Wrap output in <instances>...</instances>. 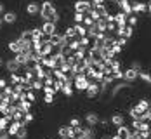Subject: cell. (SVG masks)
<instances>
[{
  "mask_svg": "<svg viewBox=\"0 0 151 139\" xmlns=\"http://www.w3.org/2000/svg\"><path fill=\"white\" fill-rule=\"evenodd\" d=\"M40 30H42L44 35L50 37V35L58 33V24H56V23H52V21H44V23H42V26H40Z\"/></svg>",
  "mask_w": 151,
  "mask_h": 139,
  "instance_id": "4",
  "label": "cell"
},
{
  "mask_svg": "<svg viewBox=\"0 0 151 139\" xmlns=\"http://www.w3.org/2000/svg\"><path fill=\"white\" fill-rule=\"evenodd\" d=\"M61 92L64 94L66 97H71V96H73V82H66V84H63Z\"/></svg>",
  "mask_w": 151,
  "mask_h": 139,
  "instance_id": "14",
  "label": "cell"
},
{
  "mask_svg": "<svg viewBox=\"0 0 151 139\" xmlns=\"http://www.w3.org/2000/svg\"><path fill=\"white\" fill-rule=\"evenodd\" d=\"M132 35H134V28H132V26H129V24H125V35H123V37L129 40Z\"/></svg>",
  "mask_w": 151,
  "mask_h": 139,
  "instance_id": "32",
  "label": "cell"
},
{
  "mask_svg": "<svg viewBox=\"0 0 151 139\" xmlns=\"http://www.w3.org/2000/svg\"><path fill=\"white\" fill-rule=\"evenodd\" d=\"M142 115H144V109L141 108L139 104H136V106L130 108V117H132V120H141Z\"/></svg>",
  "mask_w": 151,
  "mask_h": 139,
  "instance_id": "10",
  "label": "cell"
},
{
  "mask_svg": "<svg viewBox=\"0 0 151 139\" xmlns=\"http://www.w3.org/2000/svg\"><path fill=\"white\" fill-rule=\"evenodd\" d=\"M64 37H66V38H75L76 37V31H75V26H73V24L66 26V30H64Z\"/></svg>",
  "mask_w": 151,
  "mask_h": 139,
  "instance_id": "23",
  "label": "cell"
},
{
  "mask_svg": "<svg viewBox=\"0 0 151 139\" xmlns=\"http://www.w3.org/2000/svg\"><path fill=\"white\" fill-rule=\"evenodd\" d=\"M92 5H101V4H106V0H91Z\"/></svg>",
  "mask_w": 151,
  "mask_h": 139,
  "instance_id": "41",
  "label": "cell"
},
{
  "mask_svg": "<svg viewBox=\"0 0 151 139\" xmlns=\"http://www.w3.org/2000/svg\"><path fill=\"white\" fill-rule=\"evenodd\" d=\"M137 23H139V17H137L136 14H129V16H127V24H129V26L136 28Z\"/></svg>",
  "mask_w": 151,
  "mask_h": 139,
  "instance_id": "24",
  "label": "cell"
},
{
  "mask_svg": "<svg viewBox=\"0 0 151 139\" xmlns=\"http://www.w3.org/2000/svg\"><path fill=\"white\" fill-rule=\"evenodd\" d=\"M19 122H16V120H11L9 122V125H7V132H9V136H14L16 134V130L19 129Z\"/></svg>",
  "mask_w": 151,
  "mask_h": 139,
  "instance_id": "20",
  "label": "cell"
},
{
  "mask_svg": "<svg viewBox=\"0 0 151 139\" xmlns=\"http://www.w3.org/2000/svg\"><path fill=\"white\" fill-rule=\"evenodd\" d=\"M137 104L144 109V111H151V104H150V101H148V99H141Z\"/></svg>",
  "mask_w": 151,
  "mask_h": 139,
  "instance_id": "30",
  "label": "cell"
},
{
  "mask_svg": "<svg viewBox=\"0 0 151 139\" xmlns=\"http://www.w3.org/2000/svg\"><path fill=\"white\" fill-rule=\"evenodd\" d=\"M5 24H14L16 21H17V14H16L14 11H7V12H4V19H2Z\"/></svg>",
  "mask_w": 151,
  "mask_h": 139,
  "instance_id": "9",
  "label": "cell"
},
{
  "mask_svg": "<svg viewBox=\"0 0 151 139\" xmlns=\"http://www.w3.org/2000/svg\"><path fill=\"white\" fill-rule=\"evenodd\" d=\"M31 104H33V103L26 101V99H23V101H19V103H17L16 106H19V108L23 109V111H30V109H31Z\"/></svg>",
  "mask_w": 151,
  "mask_h": 139,
  "instance_id": "25",
  "label": "cell"
},
{
  "mask_svg": "<svg viewBox=\"0 0 151 139\" xmlns=\"http://www.w3.org/2000/svg\"><path fill=\"white\" fill-rule=\"evenodd\" d=\"M78 45L89 49V47H91V38H89V37H78Z\"/></svg>",
  "mask_w": 151,
  "mask_h": 139,
  "instance_id": "27",
  "label": "cell"
},
{
  "mask_svg": "<svg viewBox=\"0 0 151 139\" xmlns=\"http://www.w3.org/2000/svg\"><path fill=\"white\" fill-rule=\"evenodd\" d=\"M78 125H80V120H78V118H71L68 127H78Z\"/></svg>",
  "mask_w": 151,
  "mask_h": 139,
  "instance_id": "39",
  "label": "cell"
},
{
  "mask_svg": "<svg viewBox=\"0 0 151 139\" xmlns=\"http://www.w3.org/2000/svg\"><path fill=\"white\" fill-rule=\"evenodd\" d=\"M73 21H75L76 24H80V23L83 21V14H82V12H75V14H73Z\"/></svg>",
  "mask_w": 151,
  "mask_h": 139,
  "instance_id": "34",
  "label": "cell"
},
{
  "mask_svg": "<svg viewBox=\"0 0 151 139\" xmlns=\"http://www.w3.org/2000/svg\"><path fill=\"white\" fill-rule=\"evenodd\" d=\"M109 68H111V71H122V63L116 61V59H113L111 64H109Z\"/></svg>",
  "mask_w": 151,
  "mask_h": 139,
  "instance_id": "31",
  "label": "cell"
},
{
  "mask_svg": "<svg viewBox=\"0 0 151 139\" xmlns=\"http://www.w3.org/2000/svg\"><path fill=\"white\" fill-rule=\"evenodd\" d=\"M7 125H9L7 118L5 117H0V129H7Z\"/></svg>",
  "mask_w": 151,
  "mask_h": 139,
  "instance_id": "36",
  "label": "cell"
},
{
  "mask_svg": "<svg viewBox=\"0 0 151 139\" xmlns=\"http://www.w3.org/2000/svg\"><path fill=\"white\" fill-rule=\"evenodd\" d=\"M2 26H4V21H2V19H0V28H2Z\"/></svg>",
  "mask_w": 151,
  "mask_h": 139,
  "instance_id": "44",
  "label": "cell"
},
{
  "mask_svg": "<svg viewBox=\"0 0 151 139\" xmlns=\"http://www.w3.org/2000/svg\"><path fill=\"white\" fill-rule=\"evenodd\" d=\"M85 122L91 125V127H96L97 122H99V117H97V113H89L87 117H85Z\"/></svg>",
  "mask_w": 151,
  "mask_h": 139,
  "instance_id": "19",
  "label": "cell"
},
{
  "mask_svg": "<svg viewBox=\"0 0 151 139\" xmlns=\"http://www.w3.org/2000/svg\"><path fill=\"white\" fill-rule=\"evenodd\" d=\"M26 99H28L30 103H35V101H37V96H35V91H28V92H26Z\"/></svg>",
  "mask_w": 151,
  "mask_h": 139,
  "instance_id": "35",
  "label": "cell"
},
{
  "mask_svg": "<svg viewBox=\"0 0 151 139\" xmlns=\"http://www.w3.org/2000/svg\"><path fill=\"white\" fill-rule=\"evenodd\" d=\"M137 77H139V73H137L136 70H132V68H127L125 71H123V82H129V84H134L137 80Z\"/></svg>",
  "mask_w": 151,
  "mask_h": 139,
  "instance_id": "6",
  "label": "cell"
},
{
  "mask_svg": "<svg viewBox=\"0 0 151 139\" xmlns=\"http://www.w3.org/2000/svg\"><path fill=\"white\" fill-rule=\"evenodd\" d=\"M109 124H111V125H115V127H120V125L125 124V117H123L122 113H115V115L111 117Z\"/></svg>",
  "mask_w": 151,
  "mask_h": 139,
  "instance_id": "13",
  "label": "cell"
},
{
  "mask_svg": "<svg viewBox=\"0 0 151 139\" xmlns=\"http://www.w3.org/2000/svg\"><path fill=\"white\" fill-rule=\"evenodd\" d=\"M7 84H9V82H7L5 78H2V77H0V91H2V89H4V87L7 85Z\"/></svg>",
  "mask_w": 151,
  "mask_h": 139,
  "instance_id": "40",
  "label": "cell"
},
{
  "mask_svg": "<svg viewBox=\"0 0 151 139\" xmlns=\"http://www.w3.org/2000/svg\"><path fill=\"white\" fill-rule=\"evenodd\" d=\"M38 14L42 16V19L44 21H52V23H56L58 24V21H59V12H58V9H56V5L50 2V0H45L42 5H40V12Z\"/></svg>",
  "mask_w": 151,
  "mask_h": 139,
  "instance_id": "1",
  "label": "cell"
},
{
  "mask_svg": "<svg viewBox=\"0 0 151 139\" xmlns=\"http://www.w3.org/2000/svg\"><path fill=\"white\" fill-rule=\"evenodd\" d=\"M21 82V75L19 73H11V78H9V85H16Z\"/></svg>",
  "mask_w": 151,
  "mask_h": 139,
  "instance_id": "28",
  "label": "cell"
},
{
  "mask_svg": "<svg viewBox=\"0 0 151 139\" xmlns=\"http://www.w3.org/2000/svg\"><path fill=\"white\" fill-rule=\"evenodd\" d=\"M14 138L16 139H26L28 138V127H26V125H19V129L16 130Z\"/></svg>",
  "mask_w": 151,
  "mask_h": 139,
  "instance_id": "15",
  "label": "cell"
},
{
  "mask_svg": "<svg viewBox=\"0 0 151 139\" xmlns=\"http://www.w3.org/2000/svg\"><path fill=\"white\" fill-rule=\"evenodd\" d=\"M132 129L134 130H150V124H144L141 120H134L132 122Z\"/></svg>",
  "mask_w": 151,
  "mask_h": 139,
  "instance_id": "18",
  "label": "cell"
},
{
  "mask_svg": "<svg viewBox=\"0 0 151 139\" xmlns=\"http://www.w3.org/2000/svg\"><path fill=\"white\" fill-rule=\"evenodd\" d=\"M40 12V4L38 2H31L26 5V14L30 16V17H35V16H38Z\"/></svg>",
  "mask_w": 151,
  "mask_h": 139,
  "instance_id": "8",
  "label": "cell"
},
{
  "mask_svg": "<svg viewBox=\"0 0 151 139\" xmlns=\"http://www.w3.org/2000/svg\"><path fill=\"white\" fill-rule=\"evenodd\" d=\"M54 94H44V103H47V104H52L54 103Z\"/></svg>",
  "mask_w": 151,
  "mask_h": 139,
  "instance_id": "33",
  "label": "cell"
},
{
  "mask_svg": "<svg viewBox=\"0 0 151 139\" xmlns=\"http://www.w3.org/2000/svg\"><path fill=\"white\" fill-rule=\"evenodd\" d=\"M9 132H7V129H0V139H9Z\"/></svg>",
  "mask_w": 151,
  "mask_h": 139,
  "instance_id": "37",
  "label": "cell"
},
{
  "mask_svg": "<svg viewBox=\"0 0 151 139\" xmlns=\"http://www.w3.org/2000/svg\"><path fill=\"white\" fill-rule=\"evenodd\" d=\"M73 87H75L76 91H80V92H83L89 87V80L85 78L83 73L82 75H75V78H73Z\"/></svg>",
  "mask_w": 151,
  "mask_h": 139,
  "instance_id": "2",
  "label": "cell"
},
{
  "mask_svg": "<svg viewBox=\"0 0 151 139\" xmlns=\"http://www.w3.org/2000/svg\"><path fill=\"white\" fill-rule=\"evenodd\" d=\"M129 134H130V129L127 127V125H120V127H116V138L118 139H127L129 138Z\"/></svg>",
  "mask_w": 151,
  "mask_h": 139,
  "instance_id": "11",
  "label": "cell"
},
{
  "mask_svg": "<svg viewBox=\"0 0 151 139\" xmlns=\"http://www.w3.org/2000/svg\"><path fill=\"white\" fill-rule=\"evenodd\" d=\"M59 139H61V138H59Z\"/></svg>",
  "mask_w": 151,
  "mask_h": 139,
  "instance_id": "47",
  "label": "cell"
},
{
  "mask_svg": "<svg viewBox=\"0 0 151 139\" xmlns=\"http://www.w3.org/2000/svg\"><path fill=\"white\" fill-rule=\"evenodd\" d=\"M73 26H75L76 37H87V28H85V26H83L82 23H80V24H76V23H75Z\"/></svg>",
  "mask_w": 151,
  "mask_h": 139,
  "instance_id": "22",
  "label": "cell"
},
{
  "mask_svg": "<svg viewBox=\"0 0 151 139\" xmlns=\"http://www.w3.org/2000/svg\"><path fill=\"white\" fill-rule=\"evenodd\" d=\"M9 50H11V52H14V54H17V52H21V44H19V42H17V40H11V42H9Z\"/></svg>",
  "mask_w": 151,
  "mask_h": 139,
  "instance_id": "21",
  "label": "cell"
},
{
  "mask_svg": "<svg viewBox=\"0 0 151 139\" xmlns=\"http://www.w3.org/2000/svg\"><path fill=\"white\" fill-rule=\"evenodd\" d=\"M2 64H4V59H2V58H0V66H2Z\"/></svg>",
  "mask_w": 151,
  "mask_h": 139,
  "instance_id": "46",
  "label": "cell"
},
{
  "mask_svg": "<svg viewBox=\"0 0 151 139\" xmlns=\"http://www.w3.org/2000/svg\"><path fill=\"white\" fill-rule=\"evenodd\" d=\"M85 94H87V99H94L101 94V84H89V87L85 89Z\"/></svg>",
  "mask_w": 151,
  "mask_h": 139,
  "instance_id": "5",
  "label": "cell"
},
{
  "mask_svg": "<svg viewBox=\"0 0 151 139\" xmlns=\"http://www.w3.org/2000/svg\"><path fill=\"white\" fill-rule=\"evenodd\" d=\"M113 21H115L116 24H127V14H123L122 11H116V12H115V17H113Z\"/></svg>",
  "mask_w": 151,
  "mask_h": 139,
  "instance_id": "16",
  "label": "cell"
},
{
  "mask_svg": "<svg viewBox=\"0 0 151 139\" xmlns=\"http://www.w3.org/2000/svg\"><path fill=\"white\" fill-rule=\"evenodd\" d=\"M19 66H26L28 63H30V56L26 54V52H17V54H14V58H12Z\"/></svg>",
  "mask_w": 151,
  "mask_h": 139,
  "instance_id": "7",
  "label": "cell"
},
{
  "mask_svg": "<svg viewBox=\"0 0 151 139\" xmlns=\"http://www.w3.org/2000/svg\"><path fill=\"white\" fill-rule=\"evenodd\" d=\"M94 23H96V21H94V19H92L91 16L83 14V21H82V24H83V26H85V28H89V26H92V24H94Z\"/></svg>",
  "mask_w": 151,
  "mask_h": 139,
  "instance_id": "29",
  "label": "cell"
},
{
  "mask_svg": "<svg viewBox=\"0 0 151 139\" xmlns=\"http://www.w3.org/2000/svg\"><path fill=\"white\" fill-rule=\"evenodd\" d=\"M4 12V4H0V14Z\"/></svg>",
  "mask_w": 151,
  "mask_h": 139,
  "instance_id": "42",
  "label": "cell"
},
{
  "mask_svg": "<svg viewBox=\"0 0 151 139\" xmlns=\"http://www.w3.org/2000/svg\"><path fill=\"white\" fill-rule=\"evenodd\" d=\"M73 9H75V12H82V14H85L89 9H92V4H91V0H75Z\"/></svg>",
  "mask_w": 151,
  "mask_h": 139,
  "instance_id": "3",
  "label": "cell"
},
{
  "mask_svg": "<svg viewBox=\"0 0 151 139\" xmlns=\"http://www.w3.org/2000/svg\"><path fill=\"white\" fill-rule=\"evenodd\" d=\"M42 30H40V26H35V28H30V38L31 40H40L42 38Z\"/></svg>",
  "mask_w": 151,
  "mask_h": 139,
  "instance_id": "17",
  "label": "cell"
},
{
  "mask_svg": "<svg viewBox=\"0 0 151 139\" xmlns=\"http://www.w3.org/2000/svg\"><path fill=\"white\" fill-rule=\"evenodd\" d=\"M109 2H111V4H118V0H109Z\"/></svg>",
  "mask_w": 151,
  "mask_h": 139,
  "instance_id": "43",
  "label": "cell"
},
{
  "mask_svg": "<svg viewBox=\"0 0 151 139\" xmlns=\"http://www.w3.org/2000/svg\"><path fill=\"white\" fill-rule=\"evenodd\" d=\"M5 68H7V71H9V73H19V70H21L23 66H19L14 59H9V61L5 63Z\"/></svg>",
  "mask_w": 151,
  "mask_h": 139,
  "instance_id": "12",
  "label": "cell"
},
{
  "mask_svg": "<svg viewBox=\"0 0 151 139\" xmlns=\"http://www.w3.org/2000/svg\"><path fill=\"white\" fill-rule=\"evenodd\" d=\"M139 77L144 80V84H150V73H146V71H144V73H139Z\"/></svg>",
  "mask_w": 151,
  "mask_h": 139,
  "instance_id": "38",
  "label": "cell"
},
{
  "mask_svg": "<svg viewBox=\"0 0 151 139\" xmlns=\"http://www.w3.org/2000/svg\"><path fill=\"white\" fill-rule=\"evenodd\" d=\"M58 134H59V138H61V139H70V127H68V125L61 127Z\"/></svg>",
  "mask_w": 151,
  "mask_h": 139,
  "instance_id": "26",
  "label": "cell"
},
{
  "mask_svg": "<svg viewBox=\"0 0 151 139\" xmlns=\"http://www.w3.org/2000/svg\"><path fill=\"white\" fill-rule=\"evenodd\" d=\"M103 139H111V136H104V138H103Z\"/></svg>",
  "mask_w": 151,
  "mask_h": 139,
  "instance_id": "45",
  "label": "cell"
}]
</instances>
